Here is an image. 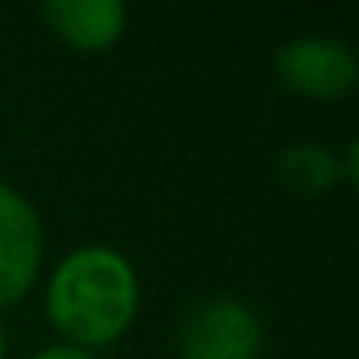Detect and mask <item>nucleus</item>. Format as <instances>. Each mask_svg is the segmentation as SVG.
<instances>
[{"mask_svg": "<svg viewBox=\"0 0 359 359\" xmlns=\"http://www.w3.org/2000/svg\"><path fill=\"white\" fill-rule=\"evenodd\" d=\"M46 233L36 205L0 180V310L18 303L39 278Z\"/></svg>", "mask_w": 359, "mask_h": 359, "instance_id": "20e7f679", "label": "nucleus"}, {"mask_svg": "<svg viewBox=\"0 0 359 359\" xmlns=\"http://www.w3.org/2000/svg\"><path fill=\"white\" fill-rule=\"evenodd\" d=\"M275 74L292 95L341 99L359 81V57L331 36H292L275 50Z\"/></svg>", "mask_w": 359, "mask_h": 359, "instance_id": "7ed1b4c3", "label": "nucleus"}, {"mask_svg": "<svg viewBox=\"0 0 359 359\" xmlns=\"http://www.w3.org/2000/svg\"><path fill=\"white\" fill-rule=\"evenodd\" d=\"M0 359H8V331L0 324Z\"/></svg>", "mask_w": 359, "mask_h": 359, "instance_id": "6e6552de", "label": "nucleus"}, {"mask_svg": "<svg viewBox=\"0 0 359 359\" xmlns=\"http://www.w3.org/2000/svg\"><path fill=\"white\" fill-rule=\"evenodd\" d=\"M275 176L292 198H320V194L334 191L341 180L355 176V148L348 144L345 155H338L327 144L296 141L278 155Z\"/></svg>", "mask_w": 359, "mask_h": 359, "instance_id": "423d86ee", "label": "nucleus"}, {"mask_svg": "<svg viewBox=\"0 0 359 359\" xmlns=\"http://www.w3.org/2000/svg\"><path fill=\"white\" fill-rule=\"evenodd\" d=\"M39 18L74 50H109L127 32V8L120 0H43Z\"/></svg>", "mask_w": 359, "mask_h": 359, "instance_id": "39448f33", "label": "nucleus"}, {"mask_svg": "<svg viewBox=\"0 0 359 359\" xmlns=\"http://www.w3.org/2000/svg\"><path fill=\"white\" fill-rule=\"evenodd\" d=\"M137 296L134 264L106 243H88L57 261L46 282V317L64 341L99 352L134 324Z\"/></svg>", "mask_w": 359, "mask_h": 359, "instance_id": "f257e3e1", "label": "nucleus"}, {"mask_svg": "<svg viewBox=\"0 0 359 359\" xmlns=\"http://www.w3.org/2000/svg\"><path fill=\"white\" fill-rule=\"evenodd\" d=\"M29 359H99V352L81 348V345H71V341H50V345L36 348Z\"/></svg>", "mask_w": 359, "mask_h": 359, "instance_id": "0eeeda50", "label": "nucleus"}, {"mask_svg": "<svg viewBox=\"0 0 359 359\" xmlns=\"http://www.w3.org/2000/svg\"><path fill=\"white\" fill-rule=\"evenodd\" d=\"M264 324L247 299H201L180 324V359H261Z\"/></svg>", "mask_w": 359, "mask_h": 359, "instance_id": "f03ea898", "label": "nucleus"}]
</instances>
